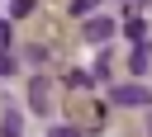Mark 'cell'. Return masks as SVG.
Returning a JSON list of instances; mask_svg holds the SVG:
<instances>
[{"mask_svg": "<svg viewBox=\"0 0 152 137\" xmlns=\"http://www.w3.org/2000/svg\"><path fill=\"white\" fill-rule=\"evenodd\" d=\"M119 109H147L152 104V90L142 85V80H128V85H114V94H109Z\"/></svg>", "mask_w": 152, "mask_h": 137, "instance_id": "cell-1", "label": "cell"}, {"mask_svg": "<svg viewBox=\"0 0 152 137\" xmlns=\"http://www.w3.org/2000/svg\"><path fill=\"white\" fill-rule=\"evenodd\" d=\"M109 33H114V19H104V14H86V43H109Z\"/></svg>", "mask_w": 152, "mask_h": 137, "instance_id": "cell-2", "label": "cell"}, {"mask_svg": "<svg viewBox=\"0 0 152 137\" xmlns=\"http://www.w3.org/2000/svg\"><path fill=\"white\" fill-rule=\"evenodd\" d=\"M48 99H52L48 80H43V76H33V80H28V104H33V113H48V109H52Z\"/></svg>", "mask_w": 152, "mask_h": 137, "instance_id": "cell-3", "label": "cell"}, {"mask_svg": "<svg viewBox=\"0 0 152 137\" xmlns=\"http://www.w3.org/2000/svg\"><path fill=\"white\" fill-rule=\"evenodd\" d=\"M128 71H133V76L152 71V47H147V38H138V43H133V57H128Z\"/></svg>", "mask_w": 152, "mask_h": 137, "instance_id": "cell-4", "label": "cell"}, {"mask_svg": "<svg viewBox=\"0 0 152 137\" xmlns=\"http://www.w3.org/2000/svg\"><path fill=\"white\" fill-rule=\"evenodd\" d=\"M19 132H24L19 109H5V113H0V137H19Z\"/></svg>", "mask_w": 152, "mask_h": 137, "instance_id": "cell-5", "label": "cell"}, {"mask_svg": "<svg viewBox=\"0 0 152 137\" xmlns=\"http://www.w3.org/2000/svg\"><path fill=\"white\" fill-rule=\"evenodd\" d=\"M33 5H38V0H10V19H24V14H33Z\"/></svg>", "mask_w": 152, "mask_h": 137, "instance_id": "cell-6", "label": "cell"}, {"mask_svg": "<svg viewBox=\"0 0 152 137\" xmlns=\"http://www.w3.org/2000/svg\"><path fill=\"white\" fill-rule=\"evenodd\" d=\"M100 9V0H71V14L76 19H86V14H95Z\"/></svg>", "mask_w": 152, "mask_h": 137, "instance_id": "cell-7", "label": "cell"}, {"mask_svg": "<svg viewBox=\"0 0 152 137\" xmlns=\"http://www.w3.org/2000/svg\"><path fill=\"white\" fill-rule=\"evenodd\" d=\"M124 33L138 43V38H147V24H142V19H128V24H124Z\"/></svg>", "mask_w": 152, "mask_h": 137, "instance_id": "cell-8", "label": "cell"}, {"mask_svg": "<svg viewBox=\"0 0 152 137\" xmlns=\"http://www.w3.org/2000/svg\"><path fill=\"white\" fill-rule=\"evenodd\" d=\"M90 80H95V76H86V71H71V76H66L71 90H90Z\"/></svg>", "mask_w": 152, "mask_h": 137, "instance_id": "cell-9", "label": "cell"}, {"mask_svg": "<svg viewBox=\"0 0 152 137\" xmlns=\"http://www.w3.org/2000/svg\"><path fill=\"white\" fill-rule=\"evenodd\" d=\"M14 66H19V61L10 57V47H0V80H5V76H14Z\"/></svg>", "mask_w": 152, "mask_h": 137, "instance_id": "cell-10", "label": "cell"}, {"mask_svg": "<svg viewBox=\"0 0 152 137\" xmlns=\"http://www.w3.org/2000/svg\"><path fill=\"white\" fill-rule=\"evenodd\" d=\"M10 38H14V28H10V19H0V47H10Z\"/></svg>", "mask_w": 152, "mask_h": 137, "instance_id": "cell-11", "label": "cell"}, {"mask_svg": "<svg viewBox=\"0 0 152 137\" xmlns=\"http://www.w3.org/2000/svg\"><path fill=\"white\" fill-rule=\"evenodd\" d=\"M48 137H81V132H76V128H62V123H57V128H48Z\"/></svg>", "mask_w": 152, "mask_h": 137, "instance_id": "cell-12", "label": "cell"}, {"mask_svg": "<svg viewBox=\"0 0 152 137\" xmlns=\"http://www.w3.org/2000/svg\"><path fill=\"white\" fill-rule=\"evenodd\" d=\"M147 132H152V123H147Z\"/></svg>", "mask_w": 152, "mask_h": 137, "instance_id": "cell-13", "label": "cell"}, {"mask_svg": "<svg viewBox=\"0 0 152 137\" xmlns=\"http://www.w3.org/2000/svg\"><path fill=\"white\" fill-rule=\"evenodd\" d=\"M128 5H133V0H128Z\"/></svg>", "mask_w": 152, "mask_h": 137, "instance_id": "cell-14", "label": "cell"}]
</instances>
